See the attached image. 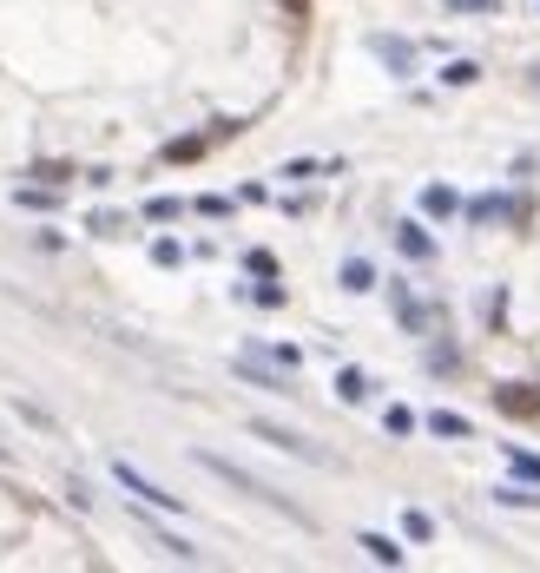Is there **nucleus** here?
<instances>
[{"mask_svg": "<svg viewBox=\"0 0 540 573\" xmlns=\"http://www.w3.org/2000/svg\"><path fill=\"white\" fill-rule=\"evenodd\" d=\"M244 271H250V277H277V258H270V250H250Z\"/></svg>", "mask_w": 540, "mask_h": 573, "instance_id": "b1692460", "label": "nucleus"}, {"mask_svg": "<svg viewBox=\"0 0 540 573\" xmlns=\"http://www.w3.org/2000/svg\"><path fill=\"white\" fill-rule=\"evenodd\" d=\"M454 211H462L454 184H421V217H454Z\"/></svg>", "mask_w": 540, "mask_h": 573, "instance_id": "6e6552de", "label": "nucleus"}, {"mask_svg": "<svg viewBox=\"0 0 540 573\" xmlns=\"http://www.w3.org/2000/svg\"><path fill=\"white\" fill-rule=\"evenodd\" d=\"M343 291H356V297L376 291V264H369V258H349V264H343Z\"/></svg>", "mask_w": 540, "mask_h": 573, "instance_id": "9b49d317", "label": "nucleus"}, {"mask_svg": "<svg viewBox=\"0 0 540 573\" xmlns=\"http://www.w3.org/2000/svg\"><path fill=\"white\" fill-rule=\"evenodd\" d=\"M151 264H165V271H178V264H184V244H178V238H151Z\"/></svg>", "mask_w": 540, "mask_h": 573, "instance_id": "dca6fc26", "label": "nucleus"}, {"mask_svg": "<svg viewBox=\"0 0 540 573\" xmlns=\"http://www.w3.org/2000/svg\"><path fill=\"white\" fill-rule=\"evenodd\" d=\"M402 534H409V541H429V534H435V520L421 514V508H409V514H402Z\"/></svg>", "mask_w": 540, "mask_h": 573, "instance_id": "aec40b11", "label": "nucleus"}, {"mask_svg": "<svg viewBox=\"0 0 540 573\" xmlns=\"http://www.w3.org/2000/svg\"><path fill=\"white\" fill-rule=\"evenodd\" d=\"M336 396H343V402H369V396H376V382H369L363 369L343 363V369H336Z\"/></svg>", "mask_w": 540, "mask_h": 573, "instance_id": "1a4fd4ad", "label": "nucleus"}, {"mask_svg": "<svg viewBox=\"0 0 540 573\" xmlns=\"http://www.w3.org/2000/svg\"><path fill=\"white\" fill-rule=\"evenodd\" d=\"M250 435L258 442H270V448H283V454H303V462H316V468H330V454L316 448V442H303L297 429H277V422H250Z\"/></svg>", "mask_w": 540, "mask_h": 573, "instance_id": "f03ea898", "label": "nucleus"}, {"mask_svg": "<svg viewBox=\"0 0 540 573\" xmlns=\"http://www.w3.org/2000/svg\"><path fill=\"white\" fill-rule=\"evenodd\" d=\"M382 429L409 442V435H415V409H402V402H396V409H382Z\"/></svg>", "mask_w": 540, "mask_h": 573, "instance_id": "f3484780", "label": "nucleus"}, {"mask_svg": "<svg viewBox=\"0 0 540 573\" xmlns=\"http://www.w3.org/2000/svg\"><path fill=\"white\" fill-rule=\"evenodd\" d=\"M495 409H501V415H540V389H528V382H501V389H495Z\"/></svg>", "mask_w": 540, "mask_h": 573, "instance_id": "39448f33", "label": "nucleus"}, {"mask_svg": "<svg viewBox=\"0 0 540 573\" xmlns=\"http://www.w3.org/2000/svg\"><path fill=\"white\" fill-rule=\"evenodd\" d=\"M369 46H376V60L389 66V73H409V66H415V46H409V40H389V33H376Z\"/></svg>", "mask_w": 540, "mask_h": 573, "instance_id": "423d86ee", "label": "nucleus"}, {"mask_svg": "<svg viewBox=\"0 0 540 573\" xmlns=\"http://www.w3.org/2000/svg\"><path fill=\"white\" fill-rule=\"evenodd\" d=\"M316 172H336V165H316V159H290L283 165V178H316Z\"/></svg>", "mask_w": 540, "mask_h": 573, "instance_id": "a878e982", "label": "nucleus"}, {"mask_svg": "<svg viewBox=\"0 0 540 573\" xmlns=\"http://www.w3.org/2000/svg\"><path fill=\"white\" fill-rule=\"evenodd\" d=\"M283 297H290V291H283V283H250V303H264V310H283Z\"/></svg>", "mask_w": 540, "mask_h": 573, "instance_id": "6ab92c4d", "label": "nucleus"}, {"mask_svg": "<svg viewBox=\"0 0 540 573\" xmlns=\"http://www.w3.org/2000/svg\"><path fill=\"white\" fill-rule=\"evenodd\" d=\"M86 225L99 231V238H119V231H126V217H119V211H93Z\"/></svg>", "mask_w": 540, "mask_h": 573, "instance_id": "412c9836", "label": "nucleus"}, {"mask_svg": "<svg viewBox=\"0 0 540 573\" xmlns=\"http://www.w3.org/2000/svg\"><path fill=\"white\" fill-rule=\"evenodd\" d=\"M198 151H205V139H172V145H165V159L184 165V159H198Z\"/></svg>", "mask_w": 540, "mask_h": 573, "instance_id": "4be33fe9", "label": "nucleus"}, {"mask_svg": "<svg viewBox=\"0 0 540 573\" xmlns=\"http://www.w3.org/2000/svg\"><path fill=\"white\" fill-rule=\"evenodd\" d=\"M145 217H151V225H178V217H184V198H145Z\"/></svg>", "mask_w": 540, "mask_h": 573, "instance_id": "4468645a", "label": "nucleus"}, {"mask_svg": "<svg viewBox=\"0 0 540 573\" xmlns=\"http://www.w3.org/2000/svg\"><path fill=\"white\" fill-rule=\"evenodd\" d=\"M356 547H363L376 567H402V547L389 541V534H356Z\"/></svg>", "mask_w": 540, "mask_h": 573, "instance_id": "9d476101", "label": "nucleus"}, {"mask_svg": "<svg viewBox=\"0 0 540 573\" xmlns=\"http://www.w3.org/2000/svg\"><path fill=\"white\" fill-rule=\"evenodd\" d=\"M112 481H119L126 495L139 501V508H151V514H184V495H172V487H159L151 475H139L132 462H112Z\"/></svg>", "mask_w": 540, "mask_h": 573, "instance_id": "f257e3e1", "label": "nucleus"}, {"mask_svg": "<svg viewBox=\"0 0 540 573\" xmlns=\"http://www.w3.org/2000/svg\"><path fill=\"white\" fill-rule=\"evenodd\" d=\"M495 501H501V508H540V481H508Z\"/></svg>", "mask_w": 540, "mask_h": 573, "instance_id": "f8f14e48", "label": "nucleus"}, {"mask_svg": "<svg viewBox=\"0 0 540 573\" xmlns=\"http://www.w3.org/2000/svg\"><path fill=\"white\" fill-rule=\"evenodd\" d=\"M421 429H429V435H442V442H468V435H475V422H468V415H454V409H435Z\"/></svg>", "mask_w": 540, "mask_h": 573, "instance_id": "0eeeda50", "label": "nucleus"}, {"mask_svg": "<svg viewBox=\"0 0 540 573\" xmlns=\"http://www.w3.org/2000/svg\"><path fill=\"white\" fill-rule=\"evenodd\" d=\"M508 468H514L520 481H540V454L534 448H508Z\"/></svg>", "mask_w": 540, "mask_h": 573, "instance_id": "a211bd4d", "label": "nucleus"}, {"mask_svg": "<svg viewBox=\"0 0 540 573\" xmlns=\"http://www.w3.org/2000/svg\"><path fill=\"white\" fill-rule=\"evenodd\" d=\"M448 13H501V0H442Z\"/></svg>", "mask_w": 540, "mask_h": 573, "instance_id": "393cba45", "label": "nucleus"}, {"mask_svg": "<svg viewBox=\"0 0 540 573\" xmlns=\"http://www.w3.org/2000/svg\"><path fill=\"white\" fill-rule=\"evenodd\" d=\"M389 303H396V323L409 330V336H429V330H435V310L409 291V283H389Z\"/></svg>", "mask_w": 540, "mask_h": 573, "instance_id": "7ed1b4c3", "label": "nucleus"}, {"mask_svg": "<svg viewBox=\"0 0 540 573\" xmlns=\"http://www.w3.org/2000/svg\"><path fill=\"white\" fill-rule=\"evenodd\" d=\"M514 205L501 192H487V198H475V205H468V217H475V225H501V217H508Z\"/></svg>", "mask_w": 540, "mask_h": 573, "instance_id": "ddd939ff", "label": "nucleus"}, {"mask_svg": "<svg viewBox=\"0 0 540 573\" xmlns=\"http://www.w3.org/2000/svg\"><path fill=\"white\" fill-rule=\"evenodd\" d=\"M13 198H20L27 211H53V184H46V192H33V184H27V192H13Z\"/></svg>", "mask_w": 540, "mask_h": 573, "instance_id": "5701e85b", "label": "nucleus"}, {"mask_svg": "<svg viewBox=\"0 0 540 573\" xmlns=\"http://www.w3.org/2000/svg\"><path fill=\"white\" fill-rule=\"evenodd\" d=\"M396 250H402L409 264H429V258H435V238H429V225L402 217V225H396Z\"/></svg>", "mask_w": 540, "mask_h": 573, "instance_id": "20e7f679", "label": "nucleus"}, {"mask_svg": "<svg viewBox=\"0 0 540 573\" xmlns=\"http://www.w3.org/2000/svg\"><path fill=\"white\" fill-rule=\"evenodd\" d=\"M475 79H481L475 60H448V66H442V86H475Z\"/></svg>", "mask_w": 540, "mask_h": 573, "instance_id": "2eb2a0df", "label": "nucleus"}]
</instances>
